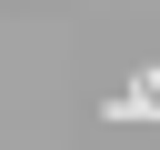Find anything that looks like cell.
<instances>
[{"mask_svg": "<svg viewBox=\"0 0 160 150\" xmlns=\"http://www.w3.org/2000/svg\"><path fill=\"white\" fill-rule=\"evenodd\" d=\"M110 120H160V70H140V80L110 100Z\"/></svg>", "mask_w": 160, "mask_h": 150, "instance_id": "6da1fadb", "label": "cell"}]
</instances>
